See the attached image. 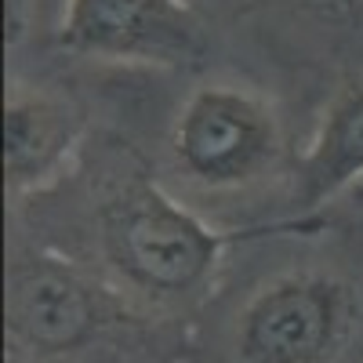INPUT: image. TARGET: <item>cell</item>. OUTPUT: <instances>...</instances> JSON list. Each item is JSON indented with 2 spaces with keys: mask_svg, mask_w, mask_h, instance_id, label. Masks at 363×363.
I'll use <instances>...</instances> for the list:
<instances>
[{
  "mask_svg": "<svg viewBox=\"0 0 363 363\" xmlns=\"http://www.w3.org/2000/svg\"><path fill=\"white\" fill-rule=\"evenodd\" d=\"M44 247L91 269L135 306L182 320L215 287L225 251L251 233H222L174 200L149 160L116 135L87 138L77 171L15 207Z\"/></svg>",
  "mask_w": 363,
  "mask_h": 363,
  "instance_id": "obj_1",
  "label": "cell"
},
{
  "mask_svg": "<svg viewBox=\"0 0 363 363\" xmlns=\"http://www.w3.org/2000/svg\"><path fill=\"white\" fill-rule=\"evenodd\" d=\"M4 335L18 363H157L178 345L174 320L18 229L8 240Z\"/></svg>",
  "mask_w": 363,
  "mask_h": 363,
  "instance_id": "obj_2",
  "label": "cell"
},
{
  "mask_svg": "<svg viewBox=\"0 0 363 363\" xmlns=\"http://www.w3.org/2000/svg\"><path fill=\"white\" fill-rule=\"evenodd\" d=\"M284 120L258 87L203 80L167 128V164L196 193H244L284 164Z\"/></svg>",
  "mask_w": 363,
  "mask_h": 363,
  "instance_id": "obj_3",
  "label": "cell"
},
{
  "mask_svg": "<svg viewBox=\"0 0 363 363\" xmlns=\"http://www.w3.org/2000/svg\"><path fill=\"white\" fill-rule=\"evenodd\" d=\"M359 294L327 269H291L262 284L233 327L236 363H335L356 335Z\"/></svg>",
  "mask_w": 363,
  "mask_h": 363,
  "instance_id": "obj_4",
  "label": "cell"
},
{
  "mask_svg": "<svg viewBox=\"0 0 363 363\" xmlns=\"http://www.w3.org/2000/svg\"><path fill=\"white\" fill-rule=\"evenodd\" d=\"M58 48L91 62L186 69L207 51V18L189 0H66Z\"/></svg>",
  "mask_w": 363,
  "mask_h": 363,
  "instance_id": "obj_5",
  "label": "cell"
},
{
  "mask_svg": "<svg viewBox=\"0 0 363 363\" xmlns=\"http://www.w3.org/2000/svg\"><path fill=\"white\" fill-rule=\"evenodd\" d=\"M87 142L84 113L58 91L11 80L4 99V193L22 207L62 182Z\"/></svg>",
  "mask_w": 363,
  "mask_h": 363,
  "instance_id": "obj_6",
  "label": "cell"
},
{
  "mask_svg": "<svg viewBox=\"0 0 363 363\" xmlns=\"http://www.w3.org/2000/svg\"><path fill=\"white\" fill-rule=\"evenodd\" d=\"M363 174V73L335 91L294 164V207L313 211Z\"/></svg>",
  "mask_w": 363,
  "mask_h": 363,
  "instance_id": "obj_7",
  "label": "cell"
},
{
  "mask_svg": "<svg viewBox=\"0 0 363 363\" xmlns=\"http://www.w3.org/2000/svg\"><path fill=\"white\" fill-rule=\"evenodd\" d=\"M189 4L211 22V18H240V15H247L258 0H189Z\"/></svg>",
  "mask_w": 363,
  "mask_h": 363,
  "instance_id": "obj_8",
  "label": "cell"
},
{
  "mask_svg": "<svg viewBox=\"0 0 363 363\" xmlns=\"http://www.w3.org/2000/svg\"><path fill=\"white\" fill-rule=\"evenodd\" d=\"M294 4H301L306 11H313L320 18H342V15L363 18V0H294Z\"/></svg>",
  "mask_w": 363,
  "mask_h": 363,
  "instance_id": "obj_9",
  "label": "cell"
},
{
  "mask_svg": "<svg viewBox=\"0 0 363 363\" xmlns=\"http://www.w3.org/2000/svg\"><path fill=\"white\" fill-rule=\"evenodd\" d=\"M8 363H18V359H11V356H8Z\"/></svg>",
  "mask_w": 363,
  "mask_h": 363,
  "instance_id": "obj_10",
  "label": "cell"
}]
</instances>
